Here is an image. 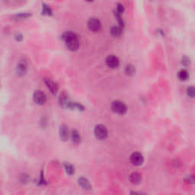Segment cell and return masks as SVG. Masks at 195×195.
<instances>
[{
	"label": "cell",
	"instance_id": "obj_4",
	"mask_svg": "<svg viewBox=\"0 0 195 195\" xmlns=\"http://www.w3.org/2000/svg\"><path fill=\"white\" fill-rule=\"evenodd\" d=\"M88 28L93 32H97L100 31L101 28V23L100 21L96 18H91L88 22Z\"/></svg>",
	"mask_w": 195,
	"mask_h": 195
},
{
	"label": "cell",
	"instance_id": "obj_3",
	"mask_svg": "<svg viewBox=\"0 0 195 195\" xmlns=\"http://www.w3.org/2000/svg\"><path fill=\"white\" fill-rule=\"evenodd\" d=\"M111 109L115 113L118 115H124L127 112V106L121 101H115L111 104Z\"/></svg>",
	"mask_w": 195,
	"mask_h": 195
},
{
	"label": "cell",
	"instance_id": "obj_11",
	"mask_svg": "<svg viewBox=\"0 0 195 195\" xmlns=\"http://www.w3.org/2000/svg\"><path fill=\"white\" fill-rule=\"evenodd\" d=\"M78 183L85 190H91L92 189V185L89 180L84 177H81L78 179Z\"/></svg>",
	"mask_w": 195,
	"mask_h": 195
},
{
	"label": "cell",
	"instance_id": "obj_8",
	"mask_svg": "<svg viewBox=\"0 0 195 195\" xmlns=\"http://www.w3.org/2000/svg\"><path fill=\"white\" fill-rule=\"evenodd\" d=\"M28 70V63L25 60H21L17 66V73L19 76H24Z\"/></svg>",
	"mask_w": 195,
	"mask_h": 195
},
{
	"label": "cell",
	"instance_id": "obj_14",
	"mask_svg": "<svg viewBox=\"0 0 195 195\" xmlns=\"http://www.w3.org/2000/svg\"><path fill=\"white\" fill-rule=\"evenodd\" d=\"M121 33H122V28L121 27H113L111 29V34L113 37H118L121 36Z\"/></svg>",
	"mask_w": 195,
	"mask_h": 195
},
{
	"label": "cell",
	"instance_id": "obj_21",
	"mask_svg": "<svg viewBox=\"0 0 195 195\" xmlns=\"http://www.w3.org/2000/svg\"><path fill=\"white\" fill-rule=\"evenodd\" d=\"M43 12L46 15H50L51 14V12H52V11H51L50 8V7H48V6H44V7H43Z\"/></svg>",
	"mask_w": 195,
	"mask_h": 195
},
{
	"label": "cell",
	"instance_id": "obj_1",
	"mask_svg": "<svg viewBox=\"0 0 195 195\" xmlns=\"http://www.w3.org/2000/svg\"><path fill=\"white\" fill-rule=\"evenodd\" d=\"M62 39L64 41L67 48L71 51H76L79 46V40L76 34L71 31H67L62 35Z\"/></svg>",
	"mask_w": 195,
	"mask_h": 195
},
{
	"label": "cell",
	"instance_id": "obj_19",
	"mask_svg": "<svg viewBox=\"0 0 195 195\" xmlns=\"http://www.w3.org/2000/svg\"><path fill=\"white\" fill-rule=\"evenodd\" d=\"M187 95L191 97V98L195 97V88L194 87H189V88H187Z\"/></svg>",
	"mask_w": 195,
	"mask_h": 195
},
{
	"label": "cell",
	"instance_id": "obj_15",
	"mask_svg": "<svg viewBox=\"0 0 195 195\" xmlns=\"http://www.w3.org/2000/svg\"><path fill=\"white\" fill-rule=\"evenodd\" d=\"M63 165H64L65 170H66V171H67V173L68 174V175H72L74 174L75 169H74V166H73L72 164H70L69 162H65Z\"/></svg>",
	"mask_w": 195,
	"mask_h": 195
},
{
	"label": "cell",
	"instance_id": "obj_20",
	"mask_svg": "<svg viewBox=\"0 0 195 195\" xmlns=\"http://www.w3.org/2000/svg\"><path fill=\"white\" fill-rule=\"evenodd\" d=\"M181 63L185 66V67H188L191 63V61H190V59L187 56H185L182 58V61H181Z\"/></svg>",
	"mask_w": 195,
	"mask_h": 195
},
{
	"label": "cell",
	"instance_id": "obj_12",
	"mask_svg": "<svg viewBox=\"0 0 195 195\" xmlns=\"http://www.w3.org/2000/svg\"><path fill=\"white\" fill-rule=\"evenodd\" d=\"M70 137L72 141L76 144H78L81 142L80 133H78L76 130H73L71 131Z\"/></svg>",
	"mask_w": 195,
	"mask_h": 195
},
{
	"label": "cell",
	"instance_id": "obj_6",
	"mask_svg": "<svg viewBox=\"0 0 195 195\" xmlns=\"http://www.w3.org/2000/svg\"><path fill=\"white\" fill-rule=\"evenodd\" d=\"M105 62H106L107 66L111 69L117 68V67H119V65H120V60H119L118 57L113 56V55L108 56L106 58Z\"/></svg>",
	"mask_w": 195,
	"mask_h": 195
},
{
	"label": "cell",
	"instance_id": "obj_23",
	"mask_svg": "<svg viewBox=\"0 0 195 195\" xmlns=\"http://www.w3.org/2000/svg\"><path fill=\"white\" fill-rule=\"evenodd\" d=\"M86 2H93L94 0H85Z\"/></svg>",
	"mask_w": 195,
	"mask_h": 195
},
{
	"label": "cell",
	"instance_id": "obj_9",
	"mask_svg": "<svg viewBox=\"0 0 195 195\" xmlns=\"http://www.w3.org/2000/svg\"><path fill=\"white\" fill-rule=\"evenodd\" d=\"M44 83H46V86H47V88L50 89L51 93L53 94V95H56V92H58V89H59V87H58V85H57V84L55 83L54 82H53L52 80L48 79V78H45Z\"/></svg>",
	"mask_w": 195,
	"mask_h": 195
},
{
	"label": "cell",
	"instance_id": "obj_16",
	"mask_svg": "<svg viewBox=\"0 0 195 195\" xmlns=\"http://www.w3.org/2000/svg\"><path fill=\"white\" fill-rule=\"evenodd\" d=\"M178 76L180 80L185 81L189 78V73H188V72H187V70L182 69V70H181L179 72L178 74Z\"/></svg>",
	"mask_w": 195,
	"mask_h": 195
},
{
	"label": "cell",
	"instance_id": "obj_22",
	"mask_svg": "<svg viewBox=\"0 0 195 195\" xmlns=\"http://www.w3.org/2000/svg\"><path fill=\"white\" fill-rule=\"evenodd\" d=\"M15 38H16V40H18V41H21V40H22V38H23L22 35L20 34H18L16 36H15Z\"/></svg>",
	"mask_w": 195,
	"mask_h": 195
},
{
	"label": "cell",
	"instance_id": "obj_18",
	"mask_svg": "<svg viewBox=\"0 0 195 195\" xmlns=\"http://www.w3.org/2000/svg\"><path fill=\"white\" fill-rule=\"evenodd\" d=\"M125 8H124V6H123L122 4H117V8H116V13H117V14L119 15H122L123 13H124V12Z\"/></svg>",
	"mask_w": 195,
	"mask_h": 195
},
{
	"label": "cell",
	"instance_id": "obj_7",
	"mask_svg": "<svg viewBox=\"0 0 195 195\" xmlns=\"http://www.w3.org/2000/svg\"><path fill=\"white\" fill-rule=\"evenodd\" d=\"M130 162L134 165H141L143 163V156L141 153L136 152L133 153L130 156Z\"/></svg>",
	"mask_w": 195,
	"mask_h": 195
},
{
	"label": "cell",
	"instance_id": "obj_13",
	"mask_svg": "<svg viewBox=\"0 0 195 195\" xmlns=\"http://www.w3.org/2000/svg\"><path fill=\"white\" fill-rule=\"evenodd\" d=\"M130 181L133 184L137 185L141 181V175L137 172L132 173L130 176Z\"/></svg>",
	"mask_w": 195,
	"mask_h": 195
},
{
	"label": "cell",
	"instance_id": "obj_5",
	"mask_svg": "<svg viewBox=\"0 0 195 195\" xmlns=\"http://www.w3.org/2000/svg\"><path fill=\"white\" fill-rule=\"evenodd\" d=\"M33 99H34V102L37 104V105H44L46 101V96L44 93L40 90L35 91L33 95Z\"/></svg>",
	"mask_w": 195,
	"mask_h": 195
},
{
	"label": "cell",
	"instance_id": "obj_2",
	"mask_svg": "<svg viewBox=\"0 0 195 195\" xmlns=\"http://www.w3.org/2000/svg\"><path fill=\"white\" fill-rule=\"evenodd\" d=\"M94 134H95V137L98 139H106L108 134V129L105 127V125L103 124H98L95 126V130H94Z\"/></svg>",
	"mask_w": 195,
	"mask_h": 195
},
{
	"label": "cell",
	"instance_id": "obj_17",
	"mask_svg": "<svg viewBox=\"0 0 195 195\" xmlns=\"http://www.w3.org/2000/svg\"><path fill=\"white\" fill-rule=\"evenodd\" d=\"M135 71H136V69H135V67L133 65L129 64L125 67V73L129 76H132V75L134 74Z\"/></svg>",
	"mask_w": 195,
	"mask_h": 195
},
{
	"label": "cell",
	"instance_id": "obj_10",
	"mask_svg": "<svg viewBox=\"0 0 195 195\" xmlns=\"http://www.w3.org/2000/svg\"><path fill=\"white\" fill-rule=\"evenodd\" d=\"M60 137L62 141H67L69 136V130L67 126L66 125H62L60 127Z\"/></svg>",
	"mask_w": 195,
	"mask_h": 195
}]
</instances>
